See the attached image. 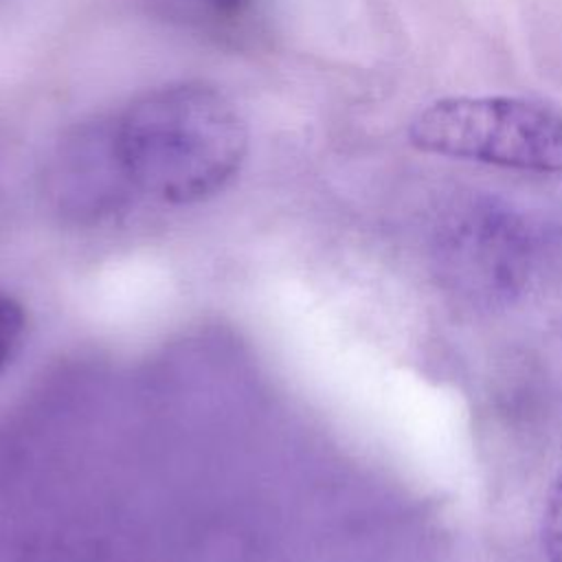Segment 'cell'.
Masks as SVG:
<instances>
[{
	"instance_id": "obj_3",
	"label": "cell",
	"mask_w": 562,
	"mask_h": 562,
	"mask_svg": "<svg viewBox=\"0 0 562 562\" xmlns=\"http://www.w3.org/2000/svg\"><path fill=\"white\" fill-rule=\"evenodd\" d=\"M48 184L61 204L77 211H101L134 187L114 116L83 121L57 140L48 160Z\"/></svg>"
},
{
	"instance_id": "obj_5",
	"label": "cell",
	"mask_w": 562,
	"mask_h": 562,
	"mask_svg": "<svg viewBox=\"0 0 562 562\" xmlns=\"http://www.w3.org/2000/svg\"><path fill=\"white\" fill-rule=\"evenodd\" d=\"M542 549L549 562H562V474L547 494L542 512Z\"/></svg>"
},
{
	"instance_id": "obj_1",
	"label": "cell",
	"mask_w": 562,
	"mask_h": 562,
	"mask_svg": "<svg viewBox=\"0 0 562 562\" xmlns=\"http://www.w3.org/2000/svg\"><path fill=\"white\" fill-rule=\"evenodd\" d=\"M114 121L134 187L176 204L220 191L248 149L239 110L224 92L198 81L149 90Z\"/></svg>"
},
{
	"instance_id": "obj_4",
	"label": "cell",
	"mask_w": 562,
	"mask_h": 562,
	"mask_svg": "<svg viewBox=\"0 0 562 562\" xmlns=\"http://www.w3.org/2000/svg\"><path fill=\"white\" fill-rule=\"evenodd\" d=\"M178 18L204 33L237 37L257 15L259 0H167Z\"/></svg>"
},
{
	"instance_id": "obj_2",
	"label": "cell",
	"mask_w": 562,
	"mask_h": 562,
	"mask_svg": "<svg viewBox=\"0 0 562 562\" xmlns=\"http://www.w3.org/2000/svg\"><path fill=\"white\" fill-rule=\"evenodd\" d=\"M408 140L426 154L562 176V114L525 97H446L415 114Z\"/></svg>"
},
{
	"instance_id": "obj_6",
	"label": "cell",
	"mask_w": 562,
	"mask_h": 562,
	"mask_svg": "<svg viewBox=\"0 0 562 562\" xmlns=\"http://www.w3.org/2000/svg\"><path fill=\"white\" fill-rule=\"evenodd\" d=\"M24 327L26 316L22 305L9 296H0V369L18 351L24 336Z\"/></svg>"
}]
</instances>
